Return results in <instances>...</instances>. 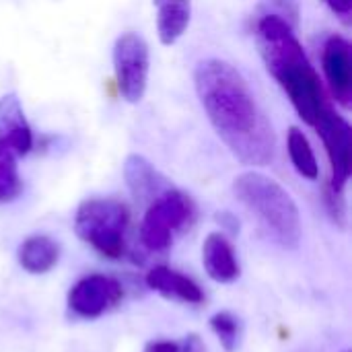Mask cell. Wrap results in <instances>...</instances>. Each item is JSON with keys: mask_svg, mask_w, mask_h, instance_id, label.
Segmentation results:
<instances>
[{"mask_svg": "<svg viewBox=\"0 0 352 352\" xmlns=\"http://www.w3.org/2000/svg\"><path fill=\"white\" fill-rule=\"evenodd\" d=\"M198 99L231 155L250 167L274 159L276 136L245 78L225 60L206 58L194 68Z\"/></svg>", "mask_w": 352, "mask_h": 352, "instance_id": "cell-1", "label": "cell"}, {"mask_svg": "<svg viewBox=\"0 0 352 352\" xmlns=\"http://www.w3.org/2000/svg\"><path fill=\"white\" fill-rule=\"evenodd\" d=\"M295 31L297 29L278 16H254V33L266 70L289 95L299 118L316 126L330 105L326 103L320 76L295 37Z\"/></svg>", "mask_w": 352, "mask_h": 352, "instance_id": "cell-2", "label": "cell"}, {"mask_svg": "<svg viewBox=\"0 0 352 352\" xmlns=\"http://www.w3.org/2000/svg\"><path fill=\"white\" fill-rule=\"evenodd\" d=\"M233 194L258 217L266 233L280 248L297 250L301 245L303 229L297 202L278 182L258 171H245L235 177Z\"/></svg>", "mask_w": 352, "mask_h": 352, "instance_id": "cell-3", "label": "cell"}, {"mask_svg": "<svg viewBox=\"0 0 352 352\" xmlns=\"http://www.w3.org/2000/svg\"><path fill=\"white\" fill-rule=\"evenodd\" d=\"M130 212L113 198L82 200L74 214V233L107 260H120L126 252Z\"/></svg>", "mask_w": 352, "mask_h": 352, "instance_id": "cell-4", "label": "cell"}, {"mask_svg": "<svg viewBox=\"0 0 352 352\" xmlns=\"http://www.w3.org/2000/svg\"><path fill=\"white\" fill-rule=\"evenodd\" d=\"M194 219V200L177 188H169L146 206L140 225V241L148 252L163 254L171 248L173 237L190 227Z\"/></svg>", "mask_w": 352, "mask_h": 352, "instance_id": "cell-5", "label": "cell"}, {"mask_svg": "<svg viewBox=\"0 0 352 352\" xmlns=\"http://www.w3.org/2000/svg\"><path fill=\"white\" fill-rule=\"evenodd\" d=\"M148 43L142 35L128 31L113 43V72L120 95L128 103L142 101L148 82Z\"/></svg>", "mask_w": 352, "mask_h": 352, "instance_id": "cell-6", "label": "cell"}, {"mask_svg": "<svg viewBox=\"0 0 352 352\" xmlns=\"http://www.w3.org/2000/svg\"><path fill=\"white\" fill-rule=\"evenodd\" d=\"M124 299L122 285L107 274L82 276L68 291V309L82 320H95L116 309Z\"/></svg>", "mask_w": 352, "mask_h": 352, "instance_id": "cell-7", "label": "cell"}, {"mask_svg": "<svg viewBox=\"0 0 352 352\" xmlns=\"http://www.w3.org/2000/svg\"><path fill=\"white\" fill-rule=\"evenodd\" d=\"M314 128H318V132H320V136L324 140L330 165H332V179H330V184L336 190L344 192V186H346L352 171L351 124L342 116H338L332 107H328Z\"/></svg>", "mask_w": 352, "mask_h": 352, "instance_id": "cell-8", "label": "cell"}, {"mask_svg": "<svg viewBox=\"0 0 352 352\" xmlns=\"http://www.w3.org/2000/svg\"><path fill=\"white\" fill-rule=\"evenodd\" d=\"M322 66L326 72V78L330 82V89L336 97V101L342 107L352 105V47L351 43L340 37L332 35L322 54Z\"/></svg>", "mask_w": 352, "mask_h": 352, "instance_id": "cell-9", "label": "cell"}, {"mask_svg": "<svg viewBox=\"0 0 352 352\" xmlns=\"http://www.w3.org/2000/svg\"><path fill=\"white\" fill-rule=\"evenodd\" d=\"M124 179H126V186L132 192V196L146 206L155 198H159L163 192L173 188L171 182L163 173H159L153 167V163L148 159H144L142 155H128L126 157Z\"/></svg>", "mask_w": 352, "mask_h": 352, "instance_id": "cell-10", "label": "cell"}, {"mask_svg": "<svg viewBox=\"0 0 352 352\" xmlns=\"http://www.w3.org/2000/svg\"><path fill=\"white\" fill-rule=\"evenodd\" d=\"M0 142L14 155L23 157L33 146V134L14 93L0 97Z\"/></svg>", "mask_w": 352, "mask_h": 352, "instance_id": "cell-11", "label": "cell"}, {"mask_svg": "<svg viewBox=\"0 0 352 352\" xmlns=\"http://www.w3.org/2000/svg\"><path fill=\"white\" fill-rule=\"evenodd\" d=\"M202 264H204L208 278H212L214 283H221V285L235 283L241 274L237 252H235L233 243L229 241V237L223 233H210L204 239Z\"/></svg>", "mask_w": 352, "mask_h": 352, "instance_id": "cell-12", "label": "cell"}, {"mask_svg": "<svg viewBox=\"0 0 352 352\" xmlns=\"http://www.w3.org/2000/svg\"><path fill=\"white\" fill-rule=\"evenodd\" d=\"M146 287L155 293H159L165 299L171 301H182L190 305H198L204 301L202 289L188 276H184L177 270H171L167 266H155L146 272L144 278Z\"/></svg>", "mask_w": 352, "mask_h": 352, "instance_id": "cell-13", "label": "cell"}, {"mask_svg": "<svg viewBox=\"0 0 352 352\" xmlns=\"http://www.w3.org/2000/svg\"><path fill=\"white\" fill-rule=\"evenodd\" d=\"M19 266L29 274H45L60 260L58 243L47 235H31L16 250Z\"/></svg>", "mask_w": 352, "mask_h": 352, "instance_id": "cell-14", "label": "cell"}, {"mask_svg": "<svg viewBox=\"0 0 352 352\" xmlns=\"http://www.w3.org/2000/svg\"><path fill=\"white\" fill-rule=\"evenodd\" d=\"M157 8V33L163 45H173L188 29L192 0H153Z\"/></svg>", "mask_w": 352, "mask_h": 352, "instance_id": "cell-15", "label": "cell"}, {"mask_svg": "<svg viewBox=\"0 0 352 352\" xmlns=\"http://www.w3.org/2000/svg\"><path fill=\"white\" fill-rule=\"evenodd\" d=\"M287 146H289V157H291V161H293L297 173L303 175V177H307V179H318L320 167H318L314 148H311L307 136H305L297 126H293V128L289 130Z\"/></svg>", "mask_w": 352, "mask_h": 352, "instance_id": "cell-16", "label": "cell"}, {"mask_svg": "<svg viewBox=\"0 0 352 352\" xmlns=\"http://www.w3.org/2000/svg\"><path fill=\"white\" fill-rule=\"evenodd\" d=\"M210 328L217 334L225 352H235L241 340V324L231 311H219L210 318Z\"/></svg>", "mask_w": 352, "mask_h": 352, "instance_id": "cell-17", "label": "cell"}, {"mask_svg": "<svg viewBox=\"0 0 352 352\" xmlns=\"http://www.w3.org/2000/svg\"><path fill=\"white\" fill-rule=\"evenodd\" d=\"M262 14H272L283 21H287L293 29L299 27V16H301V2L299 0H260L254 16Z\"/></svg>", "mask_w": 352, "mask_h": 352, "instance_id": "cell-18", "label": "cell"}, {"mask_svg": "<svg viewBox=\"0 0 352 352\" xmlns=\"http://www.w3.org/2000/svg\"><path fill=\"white\" fill-rule=\"evenodd\" d=\"M322 200L326 206V212L330 214V219L334 221V225H338L340 229L346 227V202H344V192L336 190L330 182L324 186L322 190Z\"/></svg>", "mask_w": 352, "mask_h": 352, "instance_id": "cell-19", "label": "cell"}, {"mask_svg": "<svg viewBox=\"0 0 352 352\" xmlns=\"http://www.w3.org/2000/svg\"><path fill=\"white\" fill-rule=\"evenodd\" d=\"M23 190L16 163H0V204L14 200Z\"/></svg>", "mask_w": 352, "mask_h": 352, "instance_id": "cell-20", "label": "cell"}, {"mask_svg": "<svg viewBox=\"0 0 352 352\" xmlns=\"http://www.w3.org/2000/svg\"><path fill=\"white\" fill-rule=\"evenodd\" d=\"M144 352H179V344L171 340H151Z\"/></svg>", "mask_w": 352, "mask_h": 352, "instance_id": "cell-21", "label": "cell"}, {"mask_svg": "<svg viewBox=\"0 0 352 352\" xmlns=\"http://www.w3.org/2000/svg\"><path fill=\"white\" fill-rule=\"evenodd\" d=\"M179 352H208V351H206V346H204V342H202V338H200L198 334H190V336H186L184 344L179 346Z\"/></svg>", "mask_w": 352, "mask_h": 352, "instance_id": "cell-22", "label": "cell"}, {"mask_svg": "<svg viewBox=\"0 0 352 352\" xmlns=\"http://www.w3.org/2000/svg\"><path fill=\"white\" fill-rule=\"evenodd\" d=\"M326 4L336 12L340 14L342 19H349L352 12V0H326Z\"/></svg>", "mask_w": 352, "mask_h": 352, "instance_id": "cell-23", "label": "cell"}, {"mask_svg": "<svg viewBox=\"0 0 352 352\" xmlns=\"http://www.w3.org/2000/svg\"><path fill=\"white\" fill-rule=\"evenodd\" d=\"M0 163H16V157L0 142Z\"/></svg>", "mask_w": 352, "mask_h": 352, "instance_id": "cell-24", "label": "cell"}, {"mask_svg": "<svg viewBox=\"0 0 352 352\" xmlns=\"http://www.w3.org/2000/svg\"><path fill=\"white\" fill-rule=\"evenodd\" d=\"M342 352H351V351H342Z\"/></svg>", "mask_w": 352, "mask_h": 352, "instance_id": "cell-25", "label": "cell"}]
</instances>
